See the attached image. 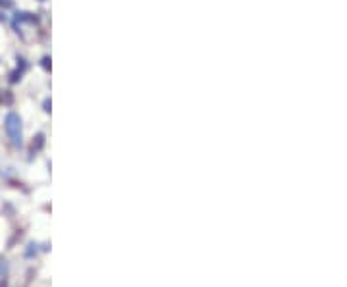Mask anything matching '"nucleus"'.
<instances>
[{
    "instance_id": "nucleus-1",
    "label": "nucleus",
    "mask_w": 347,
    "mask_h": 287,
    "mask_svg": "<svg viewBox=\"0 0 347 287\" xmlns=\"http://www.w3.org/2000/svg\"><path fill=\"white\" fill-rule=\"evenodd\" d=\"M4 129H6V135L10 139V143L14 147H22L23 145V133H22V118L16 114V112H10L4 120Z\"/></svg>"
}]
</instances>
